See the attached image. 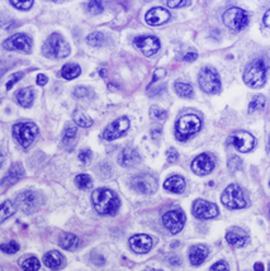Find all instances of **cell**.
Segmentation results:
<instances>
[{"mask_svg":"<svg viewBox=\"0 0 270 271\" xmlns=\"http://www.w3.org/2000/svg\"><path fill=\"white\" fill-rule=\"evenodd\" d=\"M86 6H88V12L92 14H100L103 12V5L99 1H89Z\"/></svg>","mask_w":270,"mask_h":271,"instance_id":"cell-40","label":"cell"},{"mask_svg":"<svg viewBox=\"0 0 270 271\" xmlns=\"http://www.w3.org/2000/svg\"><path fill=\"white\" fill-rule=\"evenodd\" d=\"M166 71L164 70V69H156V70L154 71V79H152V82L157 81V80L163 79L164 76H165Z\"/></svg>","mask_w":270,"mask_h":271,"instance_id":"cell-47","label":"cell"},{"mask_svg":"<svg viewBox=\"0 0 270 271\" xmlns=\"http://www.w3.org/2000/svg\"><path fill=\"white\" fill-rule=\"evenodd\" d=\"M3 47L5 49H8V51L29 53L32 51V40L25 33L13 34L8 40L4 41Z\"/></svg>","mask_w":270,"mask_h":271,"instance_id":"cell-11","label":"cell"},{"mask_svg":"<svg viewBox=\"0 0 270 271\" xmlns=\"http://www.w3.org/2000/svg\"><path fill=\"white\" fill-rule=\"evenodd\" d=\"M75 183H76V186L79 188V189H83V190L90 189V188H92V185H93L92 177H90L89 175H86V174L77 175L76 179H75Z\"/></svg>","mask_w":270,"mask_h":271,"instance_id":"cell-34","label":"cell"},{"mask_svg":"<svg viewBox=\"0 0 270 271\" xmlns=\"http://www.w3.org/2000/svg\"><path fill=\"white\" fill-rule=\"evenodd\" d=\"M193 214L200 220H212L218 216V208L215 203L198 199L193 204Z\"/></svg>","mask_w":270,"mask_h":271,"instance_id":"cell-14","label":"cell"},{"mask_svg":"<svg viewBox=\"0 0 270 271\" xmlns=\"http://www.w3.org/2000/svg\"><path fill=\"white\" fill-rule=\"evenodd\" d=\"M211 271H230V268L224 261H218L216 262L215 265H212Z\"/></svg>","mask_w":270,"mask_h":271,"instance_id":"cell-43","label":"cell"},{"mask_svg":"<svg viewBox=\"0 0 270 271\" xmlns=\"http://www.w3.org/2000/svg\"><path fill=\"white\" fill-rule=\"evenodd\" d=\"M23 174H25V170H23L22 164H14L9 169V171L6 172L5 176L3 177V180H1V186L3 188H8V186L16 184L23 176Z\"/></svg>","mask_w":270,"mask_h":271,"instance_id":"cell-22","label":"cell"},{"mask_svg":"<svg viewBox=\"0 0 270 271\" xmlns=\"http://www.w3.org/2000/svg\"><path fill=\"white\" fill-rule=\"evenodd\" d=\"M166 157H168V160H169L170 162L176 161V160H178V157H179L178 151H176L175 148H169V149H168V152H166Z\"/></svg>","mask_w":270,"mask_h":271,"instance_id":"cell-45","label":"cell"},{"mask_svg":"<svg viewBox=\"0 0 270 271\" xmlns=\"http://www.w3.org/2000/svg\"><path fill=\"white\" fill-rule=\"evenodd\" d=\"M86 42L93 47H101L107 43V38L100 32H94V33L89 34V36L86 37Z\"/></svg>","mask_w":270,"mask_h":271,"instance_id":"cell-30","label":"cell"},{"mask_svg":"<svg viewBox=\"0 0 270 271\" xmlns=\"http://www.w3.org/2000/svg\"><path fill=\"white\" fill-rule=\"evenodd\" d=\"M25 76V74L23 73H16V74H13L12 76H10L9 81L6 82V89H12L13 86H14V84L18 81H21L22 77Z\"/></svg>","mask_w":270,"mask_h":271,"instance_id":"cell-42","label":"cell"},{"mask_svg":"<svg viewBox=\"0 0 270 271\" xmlns=\"http://www.w3.org/2000/svg\"><path fill=\"white\" fill-rule=\"evenodd\" d=\"M254 270L255 271H264V265L261 264V262H256L254 265Z\"/></svg>","mask_w":270,"mask_h":271,"instance_id":"cell-53","label":"cell"},{"mask_svg":"<svg viewBox=\"0 0 270 271\" xmlns=\"http://www.w3.org/2000/svg\"><path fill=\"white\" fill-rule=\"evenodd\" d=\"M228 144L240 152H249L255 147V138L249 132L236 131L228 137Z\"/></svg>","mask_w":270,"mask_h":271,"instance_id":"cell-10","label":"cell"},{"mask_svg":"<svg viewBox=\"0 0 270 271\" xmlns=\"http://www.w3.org/2000/svg\"><path fill=\"white\" fill-rule=\"evenodd\" d=\"M1 251L5 253H16L17 251L19 250V245L17 244L16 241H10L8 244H3L1 245Z\"/></svg>","mask_w":270,"mask_h":271,"instance_id":"cell-38","label":"cell"},{"mask_svg":"<svg viewBox=\"0 0 270 271\" xmlns=\"http://www.w3.org/2000/svg\"><path fill=\"white\" fill-rule=\"evenodd\" d=\"M64 256L57 251H49L46 255L43 256V262L47 268L52 269V270H57L64 265Z\"/></svg>","mask_w":270,"mask_h":271,"instance_id":"cell-25","label":"cell"},{"mask_svg":"<svg viewBox=\"0 0 270 271\" xmlns=\"http://www.w3.org/2000/svg\"><path fill=\"white\" fill-rule=\"evenodd\" d=\"M221 200L223 205L231 209H241L246 207V198L244 190L236 184L228 185L224 189L223 194L221 197Z\"/></svg>","mask_w":270,"mask_h":271,"instance_id":"cell-6","label":"cell"},{"mask_svg":"<svg viewBox=\"0 0 270 271\" xmlns=\"http://www.w3.org/2000/svg\"><path fill=\"white\" fill-rule=\"evenodd\" d=\"M129 128V121L127 117H122V118L116 119L113 123L108 125L105 128L104 133H103V137L107 141H113L117 138L122 137L123 134L126 133L127 129Z\"/></svg>","mask_w":270,"mask_h":271,"instance_id":"cell-15","label":"cell"},{"mask_svg":"<svg viewBox=\"0 0 270 271\" xmlns=\"http://www.w3.org/2000/svg\"><path fill=\"white\" fill-rule=\"evenodd\" d=\"M73 119H74L77 125L83 128H88L93 125V119L89 116H86L85 113L81 112V110H75L74 114H73Z\"/></svg>","mask_w":270,"mask_h":271,"instance_id":"cell-29","label":"cell"},{"mask_svg":"<svg viewBox=\"0 0 270 271\" xmlns=\"http://www.w3.org/2000/svg\"><path fill=\"white\" fill-rule=\"evenodd\" d=\"M93 205L99 214L103 216H114L121 207L118 195L107 188H99L92 194Z\"/></svg>","mask_w":270,"mask_h":271,"instance_id":"cell-1","label":"cell"},{"mask_svg":"<svg viewBox=\"0 0 270 271\" xmlns=\"http://www.w3.org/2000/svg\"><path fill=\"white\" fill-rule=\"evenodd\" d=\"M164 188L168 192L175 193V194H181L185 190V180L181 176H172L164 183Z\"/></svg>","mask_w":270,"mask_h":271,"instance_id":"cell-26","label":"cell"},{"mask_svg":"<svg viewBox=\"0 0 270 271\" xmlns=\"http://www.w3.org/2000/svg\"><path fill=\"white\" fill-rule=\"evenodd\" d=\"M77 128L73 124H68L66 128H65L64 131V137H62V141H64V144H68L70 141H73L76 136Z\"/></svg>","mask_w":270,"mask_h":271,"instance_id":"cell-36","label":"cell"},{"mask_svg":"<svg viewBox=\"0 0 270 271\" xmlns=\"http://www.w3.org/2000/svg\"><path fill=\"white\" fill-rule=\"evenodd\" d=\"M191 1H168V5L170 8H179V6H184V5H189Z\"/></svg>","mask_w":270,"mask_h":271,"instance_id":"cell-48","label":"cell"},{"mask_svg":"<svg viewBox=\"0 0 270 271\" xmlns=\"http://www.w3.org/2000/svg\"><path fill=\"white\" fill-rule=\"evenodd\" d=\"M268 151L270 152V137H269V141H268Z\"/></svg>","mask_w":270,"mask_h":271,"instance_id":"cell-54","label":"cell"},{"mask_svg":"<svg viewBox=\"0 0 270 271\" xmlns=\"http://www.w3.org/2000/svg\"><path fill=\"white\" fill-rule=\"evenodd\" d=\"M135 46L137 47L145 56H152L160 49V42L156 37L140 36L135 40Z\"/></svg>","mask_w":270,"mask_h":271,"instance_id":"cell-17","label":"cell"},{"mask_svg":"<svg viewBox=\"0 0 270 271\" xmlns=\"http://www.w3.org/2000/svg\"><path fill=\"white\" fill-rule=\"evenodd\" d=\"M146 271H160V270H154V269H152V270H146Z\"/></svg>","mask_w":270,"mask_h":271,"instance_id":"cell-55","label":"cell"},{"mask_svg":"<svg viewBox=\"0 0 270 271\" xmlns=\"http://www.w3.org/2000/svg\"><path fill=\"white\" fill-rule=\"evenodd\" d=\"M80 241L79 238L76 237L73 233H68V232H65L60 236V241H58V245L65 248V250H75L77 246H79Z\"/></svg>","mask_w":270,"mask_h":271,"instance_id":"cell-27","label":"cell"},{"mask_svg":"<svg viewBox=\"0 0 270 271\" xmlns=\"http://www.w3.org/2000/svg\"><path fill=\"white\" fill-rule=\"evenodd\" d=\"M223 23L231 31L239 32L249 25V16L245 10L241 8H230L224 12L223 14Z\"/></svg>","mask_w":270,"mask_h":271,"instance_id":"cell-5","label":"cell"},{"mask_svg":"<svg viewBox=\"0 0 270 271\" xmlns=\"http://www.w3.org/2000/svg\"><path fill=\"white\" fill-rule=\"evenodd\" d=\"M263 21H264V25H267V27H270V9L265 13L264 19H263Z\"/></svg>","mask_w":270,"mask_h":271,"instance_id":"cell-51","label":"cell"},{"mask_svg":"<svg viewBox=\"0 0 270 271\" xmlns=\"http://www.w3.org/2000/svg\"><path fill=\"white\" fill-rule=\"evenodd\" d=\"M43 55L51 58H64L70 55V46L61 34L53 33L49 37L42 47Z\"/></svg>","mask_w":270,"mask_h":271,"instance_id":"cell-3","label":"cell"},{"mask_svg":"<svg viewBox=\"0 0 270 271\" xmlns=\"http://www.w3.org/2000/svg\"><path fill=\"white\" fill-rule=\"evenodd\" d=\"M41 268V264L37 257H29L22 262V269L25 271H38Z\"/></svg>","mask_w":270,"mask_h":271,"instance_id":"cell-35","label":"cell"},{"mask_svg":"<svg viewBox=\"0 0 270 271\" xmlns=\"http://www.w3.org/2000/svg\"><path fill=\"white\" fill-rule=\"evenodd\" d=\"M241 166H243V161H241V159H240V157H237V156H233L232 159L228 161V168H230L232 171L240 170V169H241Z\"/></svg>","mask_w":270,"mask_h":271,"instance_id":"cell-41","label":"cell"},{"mask_svg":"<svg viewBox=\"0 0 270 271\" xmlns=\"http://www.w3.org/2000/svg\"><path fill=\"white\" fill-rule=\"evenodd\" d=\"M81 74V69H80L79 65L76 64H66L64 65L61 70V75L64 79L66 80H73L75 77H77Z\"/></svg>","mask_w":270,"mask_h":271,"instance_id":"cell-28","label":"cell"},{"mask_svg":"<svg viewBox=\"0 0 270 271\" xmlns=\"http://www.w3.org/2000/svg\"><path fill=\"white\" fill-rule=\"evenodd\" d=\"M79 159L81 162H88L90 159H92V151L88 148L83 149V151L79 153Z\"/></svg>","mask_w":270,"mask_h":271,"instance_id":"cell-44","label":"cell"},{"mask_svg":"<svg viewBox=\"0 0 270 271\" xmlns=\"http://www.w3.org/2000/svg\"><path fill=\"white\" fill-rule=\"evenodd\" d=\"M33 0H27V1H17V0H12L10 1V4H12L13 6H16L17 9L19 10H29L32 8V5H33Z\"/></svg>","mask_w":270,"mask_h":271,"instance_id":"cell-37","label":"cell"},{"mask_svg":"<svg viewBox=\"0 0 270 271\" xmlns=\"http://www.w3.org/2000/svg\"><path fill=\"white\" fill-rule=\"evenodd\" d=\"M170 264L172 265H179L180 264V259L179 257H176V256H172V257H170Z\"/></svg>","mask_w":270,"mask_h":271,"instance_id":"cell-52","label":"cell"},{"mask_svg":"<svg viewBox=\"0 0 270 271\" xmlns=\"http://www.w3.org/2000/svg\"><path fill=\"white\" fill-rule=\"evenodd\" d=\"M208 256V248L203 245H196L189 248V261L193 266H199Z\"/></svg>","mask_w":270,"mask_h":271,"instance_id":"cell-23","label":"cell"},{"mask_svg":"<svg viewBox=\"0 0 270 271\" xmlns=\"http://www.w3.org/2000/svg\"><path fill=\"white\" fill-rule=\"evenodd\" d=\"M145 19L150 25H164L170 19V13L161 6H155L148 10L145 16Z\"/></svg>","mask_w":270,"mask_h":271,"instance_id":"cell-19","label":"cell"},{"mask_svg":"<svg viewBox=\"0 0 270 271\" xmlns=\"http://www.w3.org/2000/svg\"><path fill=\"white\" fill-rule=\"evenodd\" d=\"M129 246L136 253H146L152 248L154 241L147 235H135L129 238Z\"/></svg>","mask_w":270,"mask_h":271,"instance_id":"cell-18","label":"cell"},{"mask_svg":"<svg viewBox=\"0 0 270 271\" xmlns=\"http://www.w3.org/2000/svg\"><path fill=\"white\" fill-rule=\"evenodd\" d=\"M163 223L166 229H169L170 233L176 235L183 229L185 224V214L180 209L168 210L163 216Z\"/></svg>","mask_w":270,"mask_h":271,"instance_id":"cell-12","label":"cell"},{"mask_svg":"<svg viewBox=\"0 0 270 271\" xmlns=\"http://www.w3.org/2000/svg\"><path fill=\"white\" fill-rule=\"evenodd\" d=\"M202 127V121L199 117L194 114H187L183 116L176 123V136L181 140H185L192 134L196 133Z\"/></svg>","mask_w":270,"mask_h":271,"instance_id":"cell-8","label":"cell"},{"mask_svg":"<svg viewBox=\"0 0 270 271\" xmlns=\"http://www.w3.org/2000/svg\"><path fill=\"white\" fill-rule=\"evenodd\" d=\"M17 103L23 108H31L34 100V93L32 88L21 89L16 93Z\"/></svg>","mask_w":270,"mask_h":271,"instance_id":"cell-24","label":"cell"},{"mask_svg":"<svg viewBox=\"0 0 270 271\" xmlns=\"http://www.w3.org/2000/svg\"><path fill=\"white\" fill-rule=\"evenodd\" d=\"M196 57H198V55H196V52H191V53H188V55L184 56V61H187V62L196 61Z\"/></svg>","mask_w":270,"mask_h":271,"instance_id":"cell-49","label":"cell"},{"mask_svg":"<svg viewBox=\"0 0 270 271\" xmlns=\"http://www.w3.org/2000/svg\"><path fill=\"white\" fill-rule=\"evenodd\" d=\"M90 94V92L89 90H88V89L86 88H76L75 89V92H74V95L76 98H85V97H88V95Z\"/></svg>","mask_w":270,"mask_h":271,"instance_id":"cell-46","label":"cell"},{"mask_svg":"<svg viewBox=\"0 0 270 271\" xmlns=\"http://www.w3.org/2000/svg\"><path fill=\"white\" fill-rule=\"evenodd\" d=\"M47 82H49V79H47L46 75H38V76H37V84H38V85L43 86V85H46Z\"/></svg>","mask_w":270,"mask_h":271,"instance_id":"cell-50","label":"cell"},{"mask_svg":"<svg viewBox=\"0 0 270 271\" xmlns=\"http://www.w3.org/2000/svg\"><path fill=\"white\" fill-rule=\"evenodd\" d=\"M140 161H141L140 153L135 148H131V147L122 149V152L118 156V162H120V165H122L123 168H132Z\"/></svg>","mask_w":270,"mask_h":271,"instance_id":"cell-21","label":"cell"},{"mask_svg":"<svg viewBox=\"0 0 270 271\" xmlns=\"http://www.w3.org/2000/svg\"><path fill=\"white\" fill-rule=\"evenodd\" d=\"M175 92L179 97L183 98H192L194 94L193 86L189 85V84H185V82H175Z\"/></svg>","mask_w":270,"mask_h":271,"instance_id":"cell-31","label":"cell"},{"mask_svg":"<svg viewBox=\"0 0 270 271\" xmlns=\"http://www.w3.org/2000/svg\"><path fill=\"white\" fill-rule=\"evenodd\" d=\"M226 240H227L228 244L232 245V246L243 247L247 244L249 235H247L243 228L233 227V228L228 229V232L226 233Z\"/></svg>","mask_w":270,"mask_h":271,"instance_id":"cell-20","label":"cell"},{"mask_svg":"<svg viewBox=\"0 0 270 271\" xmlns=\"http://www.w3.org/2000/svg\"><path fill=\"white\" fill-rule=\"evenodd\" d=\"M265 104H267V100H265V98L263 95H255L249 104V112L252 113L256 112V110L264 109Z\"/></svg>","mask_w":270,"mask_h":271,"instance_id":"cell-33","label":"cell"},{"mask_svg":"<svg viewBox=\"0 0 270 271\" xmlns=\"http://www.w3.org/2000/svg\"><path fill=\"white\" fill-rule=\"evenodd\" d=\"M213 169H215V161L208 153H202V155L196 156L192 162V170L194 174L199 175V176L211 174Z\"/></svg>","mask_w":270,"mask_h":271,"instance_id":"cell-16","label":"cell"},{"mask_svg":"<svg viewBox=\"0 0 270 271\" xmlns=\"http://www.w3.org/2000/svg\"><path fill=\"white\" fill-rule=\"evenodd\" d=\"M16 204L22 210H25V213L36 212L41 205V195L33 190H25L17 195Z\"/></svg>","mask_w":270,"mask_h":271,"instance_id":"cell-9","label":"cell"},{"mask_svg":"<svg viewBox=\"0 0 270 271\" xmlns=\"http://www.w3.org/2000/svg\"><path fill=\"white\" fill-rule=\"evenodd\" d=\"M269 271H270V266H269Z\"/></svg>","mask_w":270,"mask_h":271,"instance_id":"cell-56","label":"cell"},{"mask_svg":"<svg viewBox=\"0 0 270 271\" xmlns=\"http://www.w3.org/2000/svg\"><path fill=\"white\" fill-rule=\"evenodd\" d=\"M38 134V127L34 124L33 122H23L18 123L13 127V136L17 140L22 147L31 146L33 144L34 138L37 137Z\"/></svg>","mask_w":270,"mask_h":271,"instance_id":"cell-4","label":"cell"},{"mask_svg":"<svg viewBox=\"0 0 270 271\" xmlns=\"http://www.w3.org/2000/svg\"><path fill=\"white\" fill-rule=\"evenodd\" d=\"M150 116L154 119H159L160 121V119H165L168 117V113L159 107H151Z\"/></svg>","mask_w":270,"mask_h":271,"instance_id":"cell-39","label":"cell"},{"mask_svg":"<svg viewBox=\"0 0 270 271\" xmlns=\"http://www.w3.org/2000/svg\"><path fill=\"white\" fill-rule=\"evenodd\" d=\"M267 62L263 58H258L246 67L245 73H244V81L250 88H261L267 80Z\"/></svg>","mask_w":270,"mask_h":271,"instance_id":"cell-2","label":"cell"},{"mask_svg":"<svg viewBox=\"0 0 270 271\" xmlns=\"http://www.w3.org/2000/svg\"><path fill=\"white\" fill-rule=\"evenodd\" d=\"M131 186L133 190L141 194H152L157 189V183L152 175L140 174L133 177Z\"/></svg>","mask_w":270,"mask_h":271,"instance_id":"cell-13","label":"cell"},{"mask_svg":"<svg viewBox=\"0 0 270 271\" xmlns=\"http://www.w3.org/2000/svg\"><path fill=\"white\" fill-rule=\"evenodd\" d=\"M16 213V207L13 203H10L9 200H5L0 207V222H4V221L8 218V217L13 216Z\"/></svg>","mask_w":270,"mask_h":271,"instance_id":"cell-32","label":"cell"},{"mask_svg":"<svg viewBox=\"0 0 270 271\" xmlns=\"http://www.w3.org/2000/svg\"><path fill=\"white\" fill-rule=\"evenodd\" d=\"M198 82L202 90L209 94H216L221 89V81L218 76L217 71L212 67H204L202 69L198 76Z\"/></svg>","mask_w":270,"mask_h":271,"instance_id":"cell-7","label":"cell"}]
</instances>
